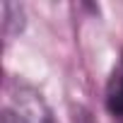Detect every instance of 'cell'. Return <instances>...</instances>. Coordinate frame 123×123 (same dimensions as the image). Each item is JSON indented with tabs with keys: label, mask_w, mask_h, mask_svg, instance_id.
Segmentation results:
<instances>
[{
	"label": "cell",
	"mask_w": 123,
	"mask_h": 123,
	"mask_svg": "<svg viewBox=\"0 0 123 123\" xmlns=\"http://www.w3.org/2000/svg\"><path fill=\"white\" fill-rule=\"evenodd\" d=\"M104 104H106V111L123 121V58L113 65L109 80H106V89H104Z\"/></svg>",
	"instance_id": "obj_1"
}]
</instances>
